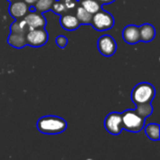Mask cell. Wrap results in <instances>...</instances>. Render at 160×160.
Returning <instances> with one entry per match:
<instances>
[{"mask_svg": "<svg viewBox=\"0 0 160 160\" xmlns=\"http://www.w3.org/2000/svg\"><path fill=\"white\" fill-rule=\"evenodd\" d=\"M38 130L43 134L55 135L66 131L68 128L67 121L59 116L48 115L40 117L37 122Z\"/></svg>", "mask_w": 160, "mask_h": 160, "instance_id": "1", "label": "cell"}, {"mask_svg": "<svg viewBox=\"0 0 160 160\" xmlns=\"http://www.w3.org/2000/svg\"><path fill=\"white\" fill-rule=\"evenodd\" d=\"M155 97L156 89L149 82H141L137 84L131 93V100L135 105L152 102Z\"/></svg>", "mask_w": 160, "mask_h": 160, "instance_id": "2", "label": "cell"}, {"mask_svg": "<svg viewBox=\"0 0 160 160\" xmlns=\"http://www.w3.org/2000/svg\"><path fill=\"white\" fill-rule=\"evenodd\" d=\"M122 115V129L128 132L137 133L142 130L145 125V119L140 116L135 111L127 110L121 113Z\"/></svg>", "mask_w": 160, "mask_h": 160, "instance_id": "3", "label": "cell"}, {"mask_svg": "<svg viewBox=\"0 0 160 160\" xmlns=\"http://www.w3.org/2000/svg\"><path fill=\"white\" fill-rule=\"evenodd\" d=\"M90 24L97 31L110 30L114 25V18L110 12L101 9L98 12L93 14Z\"/></svg>", "mask_w": 160, "mask_h": 160, "instance_id": "4", "label": "cell"}, {"mask_svg": "<svg viewBox=\"0 0 160 160\" xmlns=\"http://www.w3.org/2000/svg\"><path fill=\"white\" fill-rule=\"evenodd\" d=\"M26 44L31 47H41L45 45L49 39V35L44 27L29 30L25 34Z\"/></svg>", "mask_w": 160, "mask_h": 160, "instance_id": "5", "label": "cell"}, {"mask_svg": "<svg viewBox=\"0 0 160 160\" xmlns=\"http://www.w3.org/2000/svg\"><path fill=\"white\" fill-rule=\"evenodd\" d=\"M98 49L103 56L111 57L116 52L117 44L112 36L104 35L98 40Z\"/></svg>", "mask_w": 160, "mask_h": 160, "instance_id": "6", "label": "cell"}, {"mask_svg": "<svg viewBox=\"0 0 160 160\" xmlns=\"http://www.w3.org/2000/svg\"><path fill=\"white\" fill-rule=\"evenodd\" d=\"M105 129L112 135H119L122 132V115L120 112L109 113L104 121Z\"/></svg>", "mask_w": 160, "mask_h": 160, "instance_id": "7", "label": "cell"}, {"mask_svg": "<svg viewBox=\"0 0 160 160\" xmlns=\"http://www.w3.org/2000/svg\"><path fill=\"white\" fill-rule=\"evenodd\" d=\"M23 19L26 22L29 30L45 27V25H46V20H45L43 14L37 11L36 9L35 10H29L24 15Z\"/></svg>", "mask_w": 160, "mask_h": 160, "instance_id": "8", "label": "cell"}, {"mask_svg": "<svg viewBox=\"0 0 160 160\" xmlns=\"http://www.w3.org/2000/svg\"><path fill=\"white\" fill-rule=\"evenodd\" d=\"M30 6L26 4L23 0H16L10 2L8 7V12L15 20L22 19L29 11Z\"/></svg>", "mask_w": 160, "mask_h": 160, "instance_id": "9", "label": "cell"}, {"mask_svg": "<svg viewBox=\"0 0 160 160\" xmlns=\"http://www.w3.org/2000/svg\"><path fill=\"white\" fill-rule=\"evenodd\" d=\"M122 37L123 39L128 43V44H137L140 42V31H139V26L135 24H129L127 25L123 32H122Z\"/></svg>", "mask_w": 160, "mask_h": 160, "instance_id": "10", "label": "cell"}, {"mask_svg": "<svg viewBox=\"0 0 160 160\" xmlns=\"http://www.w3.org/2000/svg\"><path fill=\"white\" fill-rule=\"evenodd\" d=\"M60 24L64 29H66L68 31H74V30L78 29L81 25L77 17L70 13H65V14L61 15Z\"/></svg>", "mask_w": 160, "mask_h": 160, "instance_id": "11", "label": "cell"}, {"mask_svg": "<svg viewBox=\"0 0 160 160\" xmlns=\"http://www.w3.org/2000/svg\"><path fill=\"white\" fill-rule=\"evenodd\" d=\"M140 31V40L142 42H150L152 41L157 35L155 27L150 23H143L139 26Z\"/></svg>", "mask_w": 160, "mask_h": 160, "instance_id": "12", "label": "cell"}, {"mask_svg": "<svg viewBox=\"0 0 160 160\" xmlns=\"http://www.w3.org/2000/svg\"><path fill=\"white\" fill-rule=\"evenodd\" d=\"M8 43L16 49H22L25 47L27 45L25 39V34L10 32V34L8 37Z\"/></svg>", "mask_w": 160, "mask_h": 160, "instance_id": "13", "label": "cell"}, {"mask_svg": "<svg viewBox=\"0 0 160 160\" xmlns=\"http://www.w3.org/2000/svg\"><path fill=\"white\" fill-rule=\"evenodd\" d=\"M81 24H90L92 21L93 14L88 12L85 8H83L81 5L76 8V15H75Z\"/></svg>", "mask_w": 160, "mask_h": 160, "instance_id": "14", "label": "cell"}, {"mask_svg": "<svg viewBox=\"0 0 160 160\" xmlns=\"http://www.w3.org/2000/svg\"><path fill=\"white\" fill-rule=\"evenodd\" d=\"M145 134L146 136L154 142H158L160 140V127L158 124H149L145 127Z\"/></svg>", "mask_w": 160, "mask_h": 160, "instance_id": "15", "label": "cell"}, {"mask_svg": "<svg viewBox=\"0 0 160 160\" xmlns=\"http://www.w3.org/2000/svg\"><path fill=\"white\" fill-rule=\"evenodd\" d=\"M81 6L91 14H95L102 9V5L97 0H81Z\"/></svg>", "mask_w": 160, "mask_h": 160, "instance_id": "16", "label": "cell"}, {"mask_svg": "<svg viewBox=\"0 0 160 160\" xmlns=\"http://www.w3.org/2000/svg\"><path fill=\"white\" fill-rule=\"evenodd\" d=\"M140 116H142V118L146 119L147 117H149L152 113H153V106L151 104V102H147V103H141V104H137L136 105V109L134 110Z\"/></svg>", "mask_w": 160, "mask_h": 160, "instance_id": "17", "label": "cell"}, {"mask_svg": "<svg viewBox=\"0 0 160 160\" xmlns=\"http://www.w3.org/2000/svg\"><path fill=\"white\" fill-rule=\"evenodd\" d=\"M9 30L10 32H13V33H22V34H26L29 31L27 23L23 18L15 20V22L10 25Z\"/></svg>", "mask_w": 160, "mask_h": 160, "instance_id": "18", "label": "cell"}, {"mask_svg": "<svg viewBox=\"0 0 160 160\" xmlns=\"http://www.w3.org/2000/svg\"><path fill=\"white\" fill-rule=\"evenodd\" d=\"M53 2L54 0H37V2L34 4L33 7L35 8L37 11L43 13V12L51 10Z\"/></svg>", "mask_w": 160, "mask_h": 160, "instance_id": "19", "label": "cell"}, {"mask_svg": "<svg viewBox=\"0 0 160 160\" xmlns=\"http://www.w3.org/2000/svg\"><path fill=\"white\" fill-rule=\"evenodd\" d=\"M51 10H52L54 13H56L58 15H63V14L68 12L67 8L65 7L64 3L61 0H54V2H53V4L52 6Z\"/></svg>", "mask_w": 160, "mask_h": 160, "instance_id": "20", "label": "cell"}, {"mask_svg": "<svg viewBox=\"0 0 160 160\" xmlns=\"http://www.w3.org/2000/svg\"><path fill=\"white\" fill-rule=\"evenodd\" d=\"M55 42H56V45H57L59 48H61V49H65V48H66V46L68 45V38H67L65 36L60 35V36H58V37L56 38Z\"/></svg>", "mask_w": 160, "mask_h": 160, "instance_id": "21", "label": "cell"}, {"mask_svg": "<svg viewBox=\"0 0 160 160\" xmlns=\"http://www.w3.org/2000/svg\"><path fill=\"white\" fill-rule=\"evenodd\" d=\"M61 1L64 3V5H65V7L67 8L68 11L70 10V9L75 8L77 7L78 2H79L78 0H61Z\"/></svg>", "mask_w": 160, "mask_h": 160, "instance_id": "22", "label": "cell"}, {"mask_svg": "<svg viewBox=\"0 0 160 160\" xmlns=\"http://www.w3.org/2000/svg\"><path fill=\"white\" fill-rule=\"evenodd\" d=\"M97 1H98L101 5H109V4H112V3H113L115 0H97Z\"/></svg>", "mask_w": 160, "mask_h": 160, "instance_id": "23", "label": "cell"}, {"mask_svg": "<svg viewBox=\"0 0 160 160\" xmlns=\"http://www.w3.org/2000/svg\"><path fill=\"white\" fill-rule=\"evenodd\" d=\"M26 4H28L29 6H34V4L37 2V0H23Z\"/></svg>", "mask_w": 160, "mask_h": 160, "instance_id": "24", "label": "cell"}, {"mask_svg": "<svg viewBox=\"0 0 160 160\" xmlns=\"http://www.w3.org/2000/svg\"><path fill=\"white\" fill-rule=\"evenodd\" d=\"M8 2L10 3V2H13V1H16V0H8Z\"/></svg>", "mask_w": 160, "mask_h": 160, "instance_id": "25", "label": "cell"}, {"mask_svg": "<svg viewBox=\"0 0 160 160\" xmlns=\"http://www.w3.org/2000/svg\"><path fill=\"white\" fill-rule=\"evenodd\" d=\"M78 1H81V0H78Z\"/></svg>", "mask_w": 160, "mask_h": 160, "instance_id": "26", "label": "cell"}]
</instances>
